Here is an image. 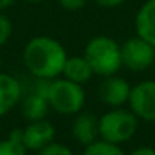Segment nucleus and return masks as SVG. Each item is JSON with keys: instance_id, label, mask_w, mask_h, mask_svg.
I'll list each match as a JSON object with an SVG mask.
<instances>
[{"instance_id": "1", "label": "nucleus", "mask_w": 155, "mask_h": 155, "mask_svg": "<svg viewBox=\"0 0 155 155\" xmlns=\"http://www.w3.org/2000/svg\"><path fill=\"white\" fill-rule=\"evenodd\" d=\"M68 53L64 44L49 35L32 37L23 47L21 59L32 78L55 79L61 76Z\"/></svg>"}, {"instance_id": "2", "label": "nucleus", "mask_w": 155, "mask_h": 155, "mask_svg": "<svg viewBox=\"0 0 155 155\" xmlns=\"http://www.w3.org/2000/svg\"><path fill=\"white\" fill-rule=\"evenodd\" d=\"M82 55L88 61L94 76L105 78L117 74L122 68L120 44L108 35H96L90 38Z\"/></svg>"}, {"instance_id": "3", "label": "nucleus", "mask_w": 155, "mask_h": 155, "mask_svg": "<svg viewBox=\"0 0 155 155\" xmlns=\"http://www.w3.org/2000/svg\"><path fill=\"white\" fill-rule=\"evenodd\" d=\"M47 102L50 111L61 116H74L84 110L87 104V93L84 85L58 76L50 81Z\"/></svg>"}, {"instance_id": "4", "label": "nucleus", "mask_w": 155, "mask_h": 155, "mask_svg": "<svg viewBox=\"0 0 155 155\" xmlns=\"http://www.w3.org/2000/svg\"><path fill=\"white\" fill-rule=\"evenodd\" d=\"M138 122L140 120L129 108H110L99 116V138L122 146L137 134Z\"/></svg>"}, {"instance_id": "5", "label": "nucleus", "mask_w": 155, "mask_h": 155, "mask_svg": "<svg viewBox=\"0 0 155 155\" xmlns=\"http://www.w3.org/2000/svg\"><path fill=\"white\" fill-rule=\"evenodd\" d=\"M120 52L122 67L134 73H141L155 62V47L138 35L125 40L120 44Z\"/></svg>"}, {"instance_id": "6", "label": "nucleus", "mask_w": 155, "mask_h": 155, "mask_svg": "<svg viewBox=\"0 0 155 155\" xmlns=\"http://www.w3.org/2000/svg\"><path fill=\"white\" fill-rule=\"evenodd\" d=\"M128 108L138 120L155 123V79H144L131 87Z\"/></svg>"}, {"instance_id": "7", "label": "nucleus", "mask_w": 155, "mask_h": 155, "mask_svg": "<svg viewBox=\"0 0 155 155\" xmlns=\"http://www.w3.org/2000/svg\"><path fill=\"white\" fill-rule=\"evenodd\" d=\"M131 84L125 78L117 74L105 76L97 85L96 94L99 101L108 108H119L128 105V99L131 94Z\"/></svg>"}, {"instance_id": "8", "label": "nucleus", "mask_w": 155, "mask_h": 155, "mask_svg": "<svg viewBox=\"0 0 155 155\" xmlns=\"http://www.w3.org/2000/svg\"><path fill=\"white\" fill-rule=\"evenodd\" d=\"M56 129L52 122L47 119L28 122L25 128H21V143L29 152H38L49 143L55 140Z\"/></svg>"}, {"instance_id": "9", "label": "nucleus", "mask_w": 155, "mask_h": 155, "mask_svg": "<svg viewBox=\"0 0 155 155\" xmlns=\"http://www.w3.org/2000/svg\"><path fill=\"white\" fill-rule=\"evenodd\" d=\"M70 134L78 144L84 147L94 143L99 140V117L90 111L82 110L81 113L73 116Z\"/></svg>"}, {"instance_id": "10", "label": "nucleus", "mask_w": 155, "mask_h": 155, "mask_svg": "<svg viewBox=\"0 0 155 155\" xmlns=\"http://www.w3.org/2000/svg\"><path fill=\"white\" fill-rule=\"evenodd\" d=\"M25 88L18 78L0 71V117L9 114L23 99Z\"/></svg>"}, {"instance_id": "11", "label": "nucleus", "mask_w": 155, "mask_h": 155, "mask_svg": "<svg viewBox=\"0 0 155 155\" xmlns=\"http://www.w3.org/2000/svg\"><path fill=\"white\" fill-rule=\"evenodd\" d=\"M135 35L155 47V0H146L134 18Z\"/></svg>"}, {"instance_id": "12", "label": "nucleus", "mask_w": 155, "mask_h": 155, "mask_svg": "<svg viewBox=\"0 0 155 155\" xmlns=\"http://www.w3.org/2000/svg\"><path fill=\"white\" fill-rule=\"evenodd\" d=\"M61 76L68 79V81H71V82L85 85L87 82L91 81L94 73H93L88 61L84 58V55H71V56L68 55L67 59H65Z\"/></svg>"}, {"instance_id": "13", "label": "nucleus", "mask_w": 155, "mask_h": 155, "mask_svg": "<svg viewBox=\"0 0 155 155\" xmlns=\"http://www.w3.org/2000/svg\"><path fill=\"white\" fill-rule=\"evenodd\" d=\"M20 107H21V114H23V117L28 122L46 119L47 114H49V111H50V107H49L47 99L44 96L38 94L34 90H29L28 93L23 94V99L20 102Z\"/></svg>"}, {"instance_id": "14", "label": "nucleus", "mask_w": 155, "mask_h": 155, "mask_svg": "<svg viewBox=\"0 0 155 155\" xmlns=\"http://www.w3.org/2000/svg\"><path fill=\"white\" fill-rule=\"evenodd\" d=\"M28 152L21 143V128L12 129L8 137L0 140V155H28Z\"/></svg>"}, {"instance_id": "15", "label": "nucleus", "mask_w": 155, "mask_h": 155, "mask_svg": "<svg viewBox=\"0 0 155 155\" xmlns=\"http://www.w3.org/2000/svg\"><path fill=\"white\" fill-rule=\"evenodd\" d=\"M82 155H126L119 144H113L104 140H96L94 143L84 147Z\"/></svg>"}, {"instance_id": "16", "label": "nucleus", "mask_w": 155, "mask_h": 155, "mask_svg": "<svg viewBox=\"0 0 155 155\" xmlns=\"http://www.w3.org/2000/svg\"><path fill=\"white\" fill-rule=\"evenodd\" d=\"M37 155H74V152L68 144L53 140L52 143H49L47 146L40 149L37 152Z\"/></svg>"}, {"instance_id": "17", "label": "nucleus", "mask_w": 155, "mask_h": 155, "mask_svg": "<svg viewBox=\"0 0 155 155\" xmlns=\"http://www.w3.org/2000/svg\"><path fill=\"white\" fill-rule=\"evenodd\" d=\"M12 32H14V26L11 18L6 14L0 12V47H3L11 40Z\"/></svg>"}, {"instance_id": "18", "label": "nucleus", "mask_w": 155, "mask_h": 155, "mask_svg": "<svg viewBox=\"0 0 155 155\" xmlns=\"http://www.w3.org/2000/svg\"><path fill=\"white\" fill-rule=\"evenodd\" d=\"M91 0H58V3L62 9L68 11V12H76L84 9Z\"/></svg>"}, {"instance_id": "19", "label": "nucleus", "mask_w": 155, "mask_h": 155, "mask_svg": "<svg viewBox=\"0 0 155 155\" xmlns=\"http://www.w3.org/2000/svg\"><path fill=\"white\" fill-rule=\"evenodd\" d=\"M91 2H94L97 6H101V8H108V9H111V8H119V6H122L126 0H91Z\"/></svg>"}, {"instance_id": "20", "label": "nucleus", "mask_w": 155, "mask_h": 155, "mask_svg": "<svg viewBox=\"0 0 155 155\" xmlns=\"http://www.w3.org/2000/svg\"><path fill=\"white\" fill-rule=\"evenodd\" d=\"M128 155H155V147L152 146H138L132 149Z\"/></svg>"}, {"instance_id": "21", "label": "nucleus", "mask_w": 155, "mask_h": 155, "mask_svg": "<svg viewBox=\"0 0 155 155\" xmlns=\"http://www.w3.org/2000/svg\"><path fill=\"white\" fill-rule=\"evenodd\" d=\"M15 2H17V0H0V12H3V11L9 9Z\"/></svg>"}, {"instance_id": "22", "label": "nucleus", "mask_w": 155, "mask_h": 155, "mask_svg": "<svg viewBox=\"0 0 155 155\" xmlns=\"http://www.w3.org/2000/svg\"><path fill=\"white\" fill-rule=\"evenodd\" d=\"M23 2H26V3H43L46 0H23Z\"/></svg>"}, {"instance_id": "23", "label": "nucleus", "mask_w": 155, "mask_h": 155, "mask_svg": "<svg viewBox=\"0 0 155 155\" xmlns=\"http://www.w3.org/2000/svg\"><path fill=\"white\" fill-rule=\"evenodd\" d=\"M2 65H3V58H2V53H0V71H2Z\"/></svg>"}]
</instances>
